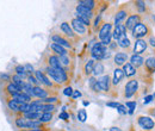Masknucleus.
<instances>
[{
  "label": "nucleus",
  "instance_id": "f8f14e48",
  "mask_svg": "<svg viewBox=\"0 0 155 131\" xmlns=\"http://www.w3.org/2000/svg\"><path fill=\"white\" fill-rule=\"evenodd\" d=\"M51 39L54 41V43H56V44L63 47V48H71V43H69L67 39H64L63 37L58 36V35H54V36L51 37Z\"/></svg>",
  "mask_w": 155,
  "mask_h": 131
},
{
  "label": "nucleus",
  "instance_id": "4468645a",
  "mask_svg": "<svg viewBox=\"0 0 155 131\" xmlns=\"http://www.w3.org/2000/svg\"><path fill=\"white\" fill-rule=\"evenodd\" d=\"M12 99H15V100H17L19 103H29V104L31 103V97H29L28 94H25L24 92H20V93L13 95Z\"/></svg>",
  "mask_w": 155,
  "mask_h": 131
},
{
  "label": "nucleus",
  "instance_id": "a878e982",
  "mask_svg": "<svg viewBox=\"0 0 155 131\" xmlns=\"http://www.w3.org/2000/svg\"><path fill=\"white\" fill-rule=\"evenodd\" d=\"M12 82L17 86V87H19L20 90H21V92H23V87H24V85H25V82L23 81V79L20 77L19 75L15 74L12 76Z\"/></svg>",
  "mask_w": 155,
  "mask_h": 131
},
{
  "label": "nucleus",
  "instance_id": "13d9d810",
  "mask_svg": "<svg viewBox=\"0 0 155 131\" xmlns=\"http://www.w3.org/2000/svg\"><path fill=\"white\" fill-rule=\"evenodd\" d=\"M153 19H154V21H155V16H154V17H153Z\"/></svg>",
  "mask_w": 155,
  "mask_h": 131
},
{
  "label": "nucleus",
  "instance_id": "4be33fe9",
  "mask_svg": "<svg viewBox=\"0 0 155 131\" xmlns=\"http://www.w3.org/2000/svg\"><path fill=\"white\" fill-rule=\"evenodd\" d=\"M124 34H125V26L124 25H119V26H116L115 31L112 32V37L115 38V39H118V38L120 37L122 35H124Z\"/></svg>",
  "mask_w": 155,
  "mask_h": 131
},
{
  "label": "nucleus",
  "instance_id": "f704fd0d",
  "mask_svg": "<svg viewBox=\"0 0 155 131\" xmlns=\"http://www.w3.org/2000/svg\"><path fill=\"white\" fill-rule=\"evenodd\" d=\"M51 119H53V113L44 112V113H42V117H41L39 122H41V123H48V122H50Z\"/></svg>",
  "mask_w": 155,
  "mask_h": 131
},
{
  "label": "nucleus",
  "instance_id": "e433bc0d",
  "mask_svg": "<svg viewBox=\"0 0 155 131\" xmlns=\"http://www.w3.org/2000/svg\"><path fill=\"white\" fill-rule=\"evenodd\" d=\"M55 110V106L53 104H43L42 105V113L44 112H53Z\"/></svg>",
  "mask_w": 155,
  "mask_h": 131
},
{
  "label": "nucleus",
  "instance_id": "09e8293b",
  "mask_svg": "<svg viewBox=\"0 0 155 131\" xmlns=\"http://www.w3.org/2000/svg\"><path fill=\"white\" fill-rule=\"evenodd\" d=\"M60 118H61V119H64V120H67V119L69 118V114H68V113H66V112H62L61 114H60Z\"/></svg>",
  "mask_w": 155,
  "mask_h": 131
},
{
  "label": "nucleus",
  "instance_id": "ea45409f",
  "mask_svg": "<svg viewBox=\"0 0 155 131\" xmlns=\"http://www.w3.org/2000/svg\"><path fill=\"white\" fill-rule=\"evenodd\" d=\"M125 107H128L129 109V113H133L134 112V110L136 109V103L135 101H129V103H127V106Z\"/></svg>",
  "mask_w": 155,
  "mask_h": 131
},
{
  "label": "nucleus",
  "instance_id": "49530a36",
  "mask_svg": "<svg viewBox=\"0 0 155 131\" xmlns=\"http://www.w3.org/2000/svg\"><path fill=\"white\" fill-rule=\"evenodd\" d=\"M119 105H120V104H118V103H106V106H109V107H115V109H118Z\"/></svg>",
  "mask_w": 155,
  "mask_h": 131
},
{
  "label": "nucleus",
  "instance_id": "20e7f679",
  "mask_svg": "<svg viewBox=\"0 0 155 131\" xmlns=\"http://www.w3.org/2000/svg\"><path fill=\"white\" fill-rule=\"evenodd\" d=\"M137 88H138V82H137L136 80L129 81V82L127 84V86H125V97H127V98L133 97V95L136 93Z\"/></svg>",
  "mask_w": 155,
  "mask_h": 131
},
{
  "label": "nucleus",
  "instance_id": "4d7b16f0",
  "mask_svg": "<svg viewBox=\"0 0 155 131\" xmlns=\"http://www.w3.org/2000/svg\"><path fill=\"white\" fill-rule=\"evenodd\" d=\"M152 114H153V116H155V109H153V110H152Z\"/></svg>",
  "mask_w": 155,
  "mask_h": 131
},
{
  "label": "nucleus",
  "instance_id": "6e6552de",
  "mask_svg": "<svg viewBox=\"0 0 155 131\" xmlns=\"http://www.w3.org/2000/svg\"><path fill=\"white\" fill-rule=\"evenodd\" d=\"M72 28L77 31L78 34H80V35L86 34V28H85V25H84V24H81L77 18L72 19Z\"/></svg>",
  "mask_w": 155,
  "mask_h": 131
},
{
  "label": "nucleus",
  "instance_id": "f03ea898",
  "mask_svg": "<svg viewBox=\"0 0 155 131\" xmlns=\"http://www.w3.org/2000/svg\"><path fill=\"white\" fill-rule=\"evenodd\" d=\"M105 54H106V45H104L101 42L96 43L92 47V49H91V55L94 57V58H97V60L104 58Z\"/></svg>",
  "mask_w": 155,
  "mask_h": 131
},
{
  "label": "nucleus",
  "instance_id": "4c0bfd02",
  "mask_svg": "<svg viewBox=\"0 0 155 131\" xmlns=\"http://www.w3.org/2000/svg\"><path fill=\"white\" fill-rule=\"evenodd\" d=\"M77 19L81 23V24H84V25H90V24H91V23H90V18H88V17H86V16L77 15Z\"/></svg>",
  "mask_w": 155,
  "mask_h": 131
},
{
  "label": "nucleus",
  "instance_id": "9d476101",
  "mask_svg": "<svg viewBox=\"0 0 155 131\" xmlns=\"http://www.w3.org/2000/svg\"><path fill=\"white\" fill-rule=\"evenodd\" d=\"M146 49H147V43H146L143 39H137V41H136V43H135V48H134L136 55L142 54Z\"/></svg>",
  "mask_w": 155,
  "mask_h": 131
},
{
  "label": "nucleus",
  "instance_id": "2f4dec72",
  "mask_svg": "<svg viewBox=\"0 0 155 131\" xmlns=\"http://www.w3.org/2000/svg\"><path fill=\"white\" fill-rule=\"evenodd\" d=\"M103 72H104V66H103V63L97 62V63L94 64V68H93V73H92V74L94 75V76H98V75L103 74Z\"/></svg>",
  "mask_w": 155,
  "mask_h": 131
},
{
  "label": "nucleus",
  "instance_id": "6e6d98bb",
  "mask_svg": "<svg viewBox=\"0 0 155 131\" xmlns=\"http://www.w3.org/2000/svg\"><path fill=\"white\" fill-rule=\"evenodd\" d=\"M99 20H100V17H97V18H96V21H94V25H96V26H98V24H99Z\"/></svg>",
  "mask_w": 155,
  "mask_h": 131
},
{
  "label": "nucleus",
  "instance_id": "0eeeda50",
  "mask_svg": "<svg viewBox=\"0 0 155 131\" xmlns=\"http://www.w3.org/2000/svg\"><path fill=\"white\" fill-rule=\"evenodd\" d=\"M35 75H36V79L38 80L41 84H43V85H45V86H48V87H53V84L49 81V79H48L45 75L43 74V72H41V70H35Z\"/></svg>",
  "mask_w": 155,
  "mask_h": 131
},
{
  "label": "nucleus",
  "instance_id": "a19ab883",
  "mask_svg": "<svg viewBox=\"0 0 155 131\" xmlns=\"http://www.w3.org/2000/svg\"><path fill=\"white\" fill-rule=\"evenodd\" d=\"M60 62H61V64H63V66H68L69 64V58L67 55H64V56H60Z\"/></svg>",
  "mask_w": 155,
  "mask_h": 131
},
{
  "label": "nucleus",
  "instance_id": "f257e3e1",
  "mask_svg": "<svg viewBox=\"0 0 155 131\" xmlns=\"http://www.w3.org/2000/svg\"><path fill=\"white\" fill-rule=\"evenodd\" d=\"M48 72V75H50V77H53L58 84H63L67 81V74L64 72V69L61 67V68H58V69H54V68H48L47 69Z\"/></svg>",
  "mask_w": 155,
  "mask_h": 131
},
{
  "label": "nucleus",
  "instance_id": "423d86ee",
  "mask_svg": "<svg viewBox=\"0 0 155 131\" xmlns=\"http://www.w3.org/2000/svg\"><path fill=\"white\" fill-rule=\"evenodd\" d=\"M98 85H99V87H100V91L107 92V91H109V87H110V77H109V75L101 76V77L98 80Z\"/></svg>",
  "mask_w": 155,
  "mask_h": 131
},
{
  "label": "nucleus",
  "instance_id": "72a5a7b5",
  "mask_svg": "<svg viewBox=\"0 0 155 131\" xmlns=\"http://www.w3.org/2000/svg\"><path fill=\"white\" fill-rule=\"evenodd\" d=\"M142 63H143V58L140 56V55H134V56L131 57V64L133 66H136V67H140V66H142Z\"/></svg>",
  "mask_w": 155,
  "mask_h": 131
},
{
  "label": "nucleus",
  "instance_id": "7c9ffc66",
  "mask_svg": "<svg viewBox=\"0 0 155 131\" xmlns=\"http://www.w3.org/2000/svg\"><path fill=\"white\" fill-rule=\"evenodd\" d=\"M15 72H16V74L19 75L21 79H24V77H26V76H29V74H26V72H25V68H24V66H21V64H18V66H16V68H15Z\"/></svg>",
  "mask_w": 155,
  "mask_h": 131
},
{
  "label": "nucleus",
  "instance_id": "cd10ccee",
  "mask_svg": "<svg viewBox=\"0 0 155 131\" xmlns=\"http://www.w3.org/2000/svg\"><path fill=\"white\" fill-rule=\"evenodd\" d=\"M94 5H96V2H94L93 0H80V1H79V6L86 7V8L91 10V11H92V8L94 7Z\"/></svg>",
  "mask_w": 155,
  "mask_h": 131
},
{
  "label": "nucleus",
  "instance_id": "dca6fc26",
  "mask_svg": "<svg viewBox=\"0 0 155 131\" xmlns=\"http://www.w3.org/2000/svg\"><path fill=\"white\" fill-rule=\"evenodd\" d=\"M20 105H21V103L17 101V100H15V99H10V100H7V107H8L10 110L15 111V112H19Z\"/></svg>",
  "mask_w": 155,
  "mask_h": 131
},
{
  "label": "nucleus",
  "instance_id": "39448f33",
  "mask_svg": "<svg viewBox=\"0 0 155 131\" xmlns=\"http://www.w3.org/2000/svg\"><path fill=\"white\" fill-rule=\"evenodd\" d=\"M138 124H140V126H141L142 129H144V130H150V129L154 128V125H155L153 119L149 118V117H140V118H138Z\"/></svg>",
  "mask_w": 155,
  "mask_h": 131
},
{
  "label": "nucleus",
  "instance_id": "2eb2a0df",
  "mask_svg": "<svg viewBox=\"0 0 155 131\" xmlns=\"http://www.w3.org/2000/svg\"><path fill=\"white\" fill-rule=\"evenodd\" d=\"M127 60H128V55L127 54H124V53H117L116 56H115V63L118 64V66H124L125 64V62H127Z\"/></svg>",
  "mask_w": 155,
  "mask_h": 131
},
{
  "label": "nucleus",
  "instance_id": "c9c22d12",
  "mask_svg": "<svg viewBox=\"0 0 155 131\" xmlns=\"http://www.w3.org/2000/svg\"><path fill=\"white\" fill-rule=\"evenodd\" d=\"M78 119H79L80 122H82V123L87 119V113H86V110H85V109H80V110H79V112H78Z\"/></svg>",
  "mask_w": 155,
  "mask_h": 131
},
{
  "label": "nucleus",
  "instance_id": "de8ad7c7",
  "mask_svg": "<svg viewBox=\"0 0 155 131\" xmlns=\"http://www.w3.org/2000/svg\"><path fill=\"white\" fill-rule=\"evenodd\" d=\"M136 5H137V7H138L141 11H144V4H143L142 1H136Z\"/></svg>",
  "mask_w": 155,
  "mask_h": 131
},
{
  "label": "nucleus",
  "instance_id": "58836bf2",
  "mask_svg": "<svg viewBox=\"0 0 155 131\" xmlns=\"http://www.w3.org/2000/svg\"><path fill=\"white\" fill-rule=\"evenodd\" d=\"M56 101H58V98H55V97H50V98H45V99H42L41 100L42 104H53V105Z\"/></svg>",
  "mask_w": 155,
  "mask_h": 131
},
{
  "label": "nucleus",
  "instance_id": "aec40b11",
  "mask_svg": "<svg viewBox=\"0 0 155 131\" xmlns=\"http://www.w3.org/2000/svg\"><path fill=\"white\" fill-rule=\"evenodd\" d=\"M123 72L127 76H133V75H135L136 69L134 68V66L131 63H125L123 66Z\"/></svg>",
  "mask_w": 155,
  "mask_h": 131
},
{
  "label": "nucleus",
  "instance_id": "603ef678",
  "mask_svg": "<svg viewBox=\"0 0 155 131\" xmlns=\"http://www.w3.org/2000/svg\"><path fill=\"white\" fill-rule=\"evenodd\" d=\"M149 43H150L153 47H155V37H150V39H149Z\"/></svg>",
  "mask_w": 155,
  "mask_h": 131
},
{
  "label": "nucleus",
  "instance_id": "393cba45",
  "mask_svg": "<svg viewBox=\"0 0 155 131\" xmlns=\"http://www.w3.org/2000/svg\"><path fill=\"white\" fill-rule=\"evenodd\" d=\"M61 30H62L67 36H69V37H74L73 30H72V28L69 26L68 23H62V24H61Z\"/></svg>",
  "mask_w": 155,
  "mask_h": 131
},
{
  "label": "nucleus",
  "instance_id": "473e14b6",
  "mask_svg": "<svg viewBox=\"0 0 155 131\" xmlns=\"http://www.w3.org/2000/svg\"><path fill=\"white\" fill-rule=\"evenodd\" d=\"M94 61L93 60H88L87 61V63L85 64V73L88 75L91 74V73H93V68H94Z\"/></svg>",
  "mask_w": 155,
  "mask_h": 131
},
{
  "label": "nucleus",
  "instance_id": "c756f323",
  "mask_svg": "<svg viewBox=\"0 0 155 131\" xmlns=\"http://www.w3.org/2000/svg\"><path fill=\"white\" fill-rule=\"evenodd\" d=\"M23 92L25 94H28L29 97H35V94H34V86L31 85V84H29V82H25V85H24V87H23Z\"/></svg>",
  "mask_w": 155,
  "mask_h": 131
},
{
  "label": "nucleus",
  "instance_id": "ddd939ff",
  "mask_svg": "<svg viewBox=\"0 0 155 131\" xmlns=\"http://www.w3.org/2000/svg\"><path fill=\"white\" fill-rule=\"evenodd\" d=\"M5 90H6V92L10 94L11 97H13V95H16V94H18V93L21 92V90H20L19 87H17L12 81L7 84V86H6V88H5Z\"/></svg>",
  "mask_w": 155,
  "mask_h": 131
},
{
  "label": "nucleus",
  "instance_id": "6ab92c4d",
  "mask_svg": "<svg viewBox=\"0 0 155 131\" xmlns=\"http://www.w3.org/2000/svg\"><path fill=\"white\" fill-rule=\"evenodd\" d=\"M49 66L50 68H54V69H58V68H61V62H60V58L55 55H51L49 57Z\"/></svg>",
  "mask_w": 155,
  "mask_h": 131
},
{
  "label": "nucleus",
  "instance_id": "9b49d317",
  "mask_svg": "<svg viewBox=\"0 0 155 131\" xmlns=\"http://www.w3.org/2000/svg\"><path fill=\"white\" fill-rule=\"evenodd\" d=\"M110 34H111V24L110 23H106V24H104L101 26V29L99 31V38L103 41L104 38L106 37V36H109Z\"/></svg>",
  "mask_w": 155,
  "mask_h": 131
},
{
  "label": "nucleus",
  "instance_id": "bb28decb",
  "mask_svg": "<svg viewBox=\"0 0 155 131\" xmlns=\"http://www.w3.org/2000/svg\"><path fill=\"white\" fill-rule=\"evenodd\" d=\"M146 68L150 72L154 73L155 72V57H149L146 60Z\"/></svg>",
  "mask_w": 155,
  "mask_h": 131
},
{
  "label": "nucleus",
  "instance_id": "864d4df0",
  "mask_svg": "<svg viewBox=\"0 0 155 131\" xmlns=\"http://www.w3.org/2000/svg\"><path fill=\"white\" fill-rule=\"evenodd\" d=\"M21 131H44L43 129H28V130H21Z\"/></svg>",
  "mask_w": 155,
  "mask_h": 131
},
{
  "label": "nucleus",
  "instance_id": "a18cd8bd",
  "mask_svg": "<svg viewBox=\"0 0 155 131\" xmlns=\"http://www.w3.org/2000/svg\"><path fill=\"white\" fill-rule=\"evenodd\" d=\"M24 68H25V72H28V73L34 72V67H32L31 64H25V66H24Z\"/></svg>",
  "mask_w": 155,
  "mask_h": 131
},
{
  "label": "nucleus",
  "instance_id": "c03bdc74",
  "mask_svg": "<svg viewBox=\"0 0 155 131\" xmlns=\"http://www.w3.org/2000/svg\"><path fill=\"white\" fill-rule=\"evenodd\" d=\"M117 110H118V112L120 113V114H127V112H128L127 107H125V106H123V105H119Z\"/></svg>",
  "mask_w": 155,
  "mask_h": 131
},
{
  "label": "nucleus",
  "instance_id": "c85d7f7f",
  "mask_svg": "<svg viewBox=\"0 0 155 131\" xmlns=\"http://www.w3.org/2000/svg\"><path fill=\"white\" fill-rule=\"evenodd\" d=\"M125 17H127V12H125L124 10H120L119 12H117L116 18H115V25H116V26H119V25H120V21L125 18Z\"/></svg>",
  "mask_w": 155,
  "mask_h": 131
},
{
  "label": "nucleus",
  "instance_id": "8fccbe9b",
  "mask_svg": "<svg viewBox=\"0 0 155 131\" xmlns=\"http://www.w3.org/2000/svg\"><path fill=\"white\" fill-rule=\"evenodd\" d=\"M153 95H148V97H146V99H144V104H149L152 100H153Z\"/></svg>",
  "mask_w": 155,
  "mask_h": 131
},
{
  "label": "nucleus",
  "instance_id": "79ce46f5",
  "mask_svg": "<svg viewBox=\"0 0 155 131\" xmlns=\"http://www.w3.org/2000/svg\"><path fill=\"white\" fill-rule=\"evenodd\" d=\"M28 80H29V81H28V82H29V84H31V85H32V84H34V85H36V86H38V80H37V79H35V77H34V76H31V75H29V76H28Z\"/></svg>",
  "mask_w": 155,
  "mask_h": 131
},
{
  "label": "nucleus",
  "instance_id": "5701e85b",
  "mask_svg": "<svg viewBox=\"0 0 155 131\" xmlns=\"http://www.w3.org/2000/svg\"><path fill=\"white\" fill-rule=\"evenodd\" d=\"M77 11H78V15H81V16H86L88 18L92 17V11L86 8V7H82V6H77Z\"/></svg>",
  "mask_w": 155,
  "mask_h": 131
},
{
  "label": "nucleus",
  "instance_id": "412c9836",
  "mask_svg": "<svg viewBox=\"0 0 155 131\" xmlns=\"http://www.w3.org/2000/svg\"><path fill=\"white\" fill-rule=\"evenodd\" d=\"M50 48H51L56 54H58L60 56H64V55H67V50H66V48L58 45V44H56V43H53V44L50 45Z\"/></svg>",
  "mask_w": 155,
  "mask_h": 131
},
{
  "label": "nucleus",
  "instance_id": "b1692460",
  "mask_svg": "<svg viewBox=\"0 0 155 131\" xmlns=\"http://www.w3.org/2000/svg\"><path fill=\"white\" fill-rule=\"evenodd\" d=\"M117 42H118V45L119 47H122V48H127V47H129V44H130V41H129V38L127 37V35L124 34V35H122L120 37L117 39Z\"/></svg>",
  "mask_w": 155,
  "mask_h": 131
},
{
  "label": "nucleus",
  "instance_id": "37998d69",
  "mask_svg": "<svg viewBox=\"0 0 155 131\" xmlns=\"http://www.w3.org/2000/svg\"><path fill=\"white\" fill-rule=\"evenodd\" d=\"M73 90H72V87H66L64 88V91H63V94L64 95H67V97H72L73 95Z\"/></svg>",
  "mask_w": 155,
  "mask_h": 131
},
{
  "label": "nucleus",
  "instance_id": "a211bd4d",
  "mask_svg": "<svg viewBox=\"0 0 155 131\" xmlns=\"http://www.w3.org/2000/svg\"><path fill=\"white\" fill-rule=\"evenodd\" d=\"M34 94H35V97H37V98L45 99L47 95H48V92H47L45 90H43L41 86H35V87H34Z\"/></svg>",
  "mask_w": 155,
  "mask_h": 131
},
{
  "label": "nucleus",
  "instance_id": "1a4fd4ad",
  "mask_svg": "<svg viewBox=\"0 0 155 131\" xmlns=\"http://www.w3.org/2000/svg\"><path fill=\"white\" fill-rule=\"evenodd\" d=\"M138 23H140V17L136 16V15H133V16H130V17L128 18V20H127L125 29H130V30H133Z\"/></svg>",
  "mask_w": 155,
  "mask_h": 131
},
{
  "label": "nucleus",
  "instance_id": "3c124183",
  "mask_svg": "<svg viewBox=\"0 0 155 131\" xmlns=\"http://www.w3.org/2000/svg\"><path fill=\"white\" fill-rule=\"evenodd\" d=\"M72 97H73L74 99H77V98H80V97H81V93H80L79 91H74V92H73V95H72Z\"/></svg>",
  "mask_w": 155,
  "mask_h": 131
},
{
  "label": "nucleus",
  "instance_id": "7ed1b4c3",
  "mask_svg": "<svg viewBox=\"0 0 155 131\" xmlns=\"http://www.w3.org/2000/svg\"><path fill=\"white\" fill-rule=\"evenodd\" d=\"M147 34H148V29H147V26H146L144 24H142V23H138L135 28L133 29V35H134L135 38L143 37V36H146Z\"/></svg>",
  "mask_w": 155,
  "mask_h": 131
},
{
  "label": "nucleus",
  "instance_id": "f3484780",
  "mask_svg": "<svg viewBox=\"0 0 155 131\" xmlns=\"http://www.w3.org/2000/svg\"><path fill=\"white\" fill-rule=\"evenodd\" d=\"M123 77H124V72H123V69H119V68L115 69V72H114V81H112L114 85L119 84Z\"/></svg>",
  "mask_w": 155,
  "mask_h": 131
},
{
  "label": "nucleus",
  "instance_id": "5fc2aeb1",
  "mask_svg": "<svg viewBox=\"0 0 155 131\" xmlns=\"http://www.w3.org/2000/svg\"><path fill=\"white\" fill-rule=\"evenodd\" d=\"M110 131H122V130H120L119 128H116V126H114V128H111V129H110Z\"/></svg>",
  "mask_w": 155,
  "mask_h": 131
}]
</instances>
